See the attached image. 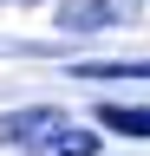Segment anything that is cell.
Returning a JSON list of instances; mask_svg holds the SVG:
<instances>
[{"instance_id":"cell-5","label":"cell","mask_w":150,"mask_h":156,"mask_svg":"<svg viewBox=\"0 0 150 156\" xmlns=\"http://www.w3.org/2000/svg\"><path fill=\"white\" fill-rule=\"evenodd\" d=\"M13 7H33V0H13Z\"/></svg>"},{"instance_id":"cell-2","label":"cell","mask_w":150,"mask_h":156,"mask_svg":"<svg viewBox=\"0 0 150 156\" xmlns=\"http://www.w3.org/2000/svg\"><path fill=\"white\" fill-rule=\"evenodd\" d=\"M137 0H59V26L65 33H104V26H124V13Z\"/></svg>"},{"instance_id":"cell-4","label":"cell","mask_w":150,"mask_h":156,"mask_svg":"<svg viewBox=\"0 0 150 156\" xmlns=\"http://www.w3.org/2000/svg\"><path fill=\"white\" fill-rule=\"evenodd\" d=\"M79 78H150V58H130V65H72Z\"/></svg>"},{"instance_id":"cell-1","label":"cell","mask_w":150,"mask_h":156,"mask_svg":"<svg viewBox=\"0 0 150 156\" xmlns=\"http://www.w3.org/2000/svg\"><path fill=\"white\" fill-rule=\"evenodd\" d=\"M0 143H7V150H39V156H98V136L79 130L59 104L0 111Z\"/></svg>"},{"instance_id":"cell-3","label":"cell","mask_w":150,"mask_h":156,"mask_svg":"<svg viewBox=\"0 0 150 156\" xmlns=\"http://www.w3.org/2000/svg\"><path fill=\"white\" fill-rule=\"evenodd\" d=\"M98 124H104V130H118V136L150 143V111H144V104H98Z\"/></svg>"}]
</instances>
